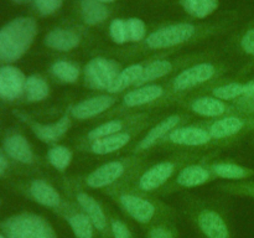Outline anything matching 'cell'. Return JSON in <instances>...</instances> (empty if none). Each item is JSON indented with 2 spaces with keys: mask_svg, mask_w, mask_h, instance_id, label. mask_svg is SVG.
I'll use <instances>...</instances> for the list:
<instances>
[{
  "mask_svg": "<svg viewBox=\"0 0 254 238\" xmlns=\"http://www.w3.org/2000/svg\"><path fill=\"white\" fill-rule=\"evenodd\" d=\"M77 202L79 203V206L83 208V212L92 221L94 230L97 232L107 233L108 230H111V228H108V220H107V216L104 213L103 208L101 207V205L92 196L84 192L78 193L77 195Z\"/></svg>",
  "mask_w": 254,
  "mask_h": 238,
  "instance_id": "cell-11",
  "label": "cell"
},
{
  "mask_svg": "<svg viewBox=\"0 0 254 238\" xmlns=\"http://www.w3.org/2000/svg\"><path fill=\"white\" fill-rule=\"evenodd\" d=\"M66 218L76 238H93L94 226L86 213L72 212Z\"/></svg>",
  "mask_w": 254,
  "mask_h": 238,
  "instance_id": "cell-24",
  "label": "cell"
},
{
  "mask_svg": "<svg viewBox=\"0 0 254 238\" xmlns=\"http://www.w3.org/2000/svg\"><path fill=\"white\" fill-rule=\"evenodd\" d=\"M208 178H210V173L205 168L198 165H191L180 171L176 181L179 185L184 186V187H195V186L205 183Z\"/></svg>",
  "mask_w": 254,
  "mask_h": 238,
  "instance_id": "cell-23",
  "label": "cell"
},
{
  "mask_svg": "<svg viewBox=\"0 0 254 238\" xmlns=\"http://www.w3.org/2000/svg\"><path fill=\"white\" fill-rule=\"evenodd\" d=\"M195 34V26L191 24H176L153 32L146 39V45L151 49H165L176 46L190 40Z\"/></svg>",
  "mask_w": 254,
  "mask_h": 238,
  "instance_id": "cell-3",
  "label": "cell"
},
{
  "mask_svg": "<svg viewBox=\"0 0 254 238\" xmlns=\"http://www.w3.org/2000/svg\"><path fill=\"white\" fill-rule=\"evenodd\" d=\"M127 34H128V41H140L145 36V24L140 19L131 17L127 20Z\"/></svg>",
  "mask_w": 254,
  "mask_h": 238,
  "instance_id": "cell-35",
  "label": "cell"
},
{
  "mask_svg": "<svg viewBox=\"0 0 254 238\" xmlns=\"http://www.w3.org/2000/svg\"><path fill=\"white\" fill-rule=\"evenodd\" d=\"M212 169L217 176L222 178H230V180H242V178H250L254 174V171L251 169L231 163L216 164Z\"/></svg>",
  "mask_w": 254,
  "mask_h": 238,
  "instance_id": "cell-27",
  "label": "cell"
},
{
  "mask_svg": "<svg viewBox=\"0 0 254 238\" xmlns=\"http://www.w3.org/2000/svg\"><path fill=\"white\" fill-rule=\"evenodd\" d=\"M4 149L10 158L20 163L29 164L32 161V150L26 139L19 134H14L5 139Z\"/></svg>",
  "mask_w": 254,
  "mask_h": 238,
  "instance_id": "cell-17",
  "label": "cell"
},
{
  "mask_svg": "<svg viewBox=\"0 0 254 238\" xmlns=\"http://www.w3.org/2000/svg\"><path fill=\"white\" fill-rule=\"evenodd\" d=\"M163 88L156 84H149L129 92L124 97V104L128 107H138L150 103L163 96Z\"/></svg>",
  "mask_w": 254,
  "mask_h": 238,
  "instance_id": "cell-18",
  "label": "cell"
},
{
  "mask_svg": "<svg viewBox=\"0 0 254 238\" xmlns=\"http://www.w3.org/2000/svg\"><path fill=\"white\" fill-rule=\"evenodd\" d=\"M62 2L64 0H35V6L40 14L50 15L56 11Z\"/></svg>",
  "mask_w": 254,
  "mask_h": 238,
  "instance_id": "cell-37",
  "label": "cell"
},
{
  "mask_svg": "<svg viewBox=\"0 0 254 238\" xmlns=\"http://www.w3.org/2000/svg\"><path fill=\"white\" fill-rule=\"evenodd\" d=\"M69 126L68 117H64L54 124H34L32 130L42 141H55L64 135Z\"/></svg>",
  "mask_w": 254,
  "mask_h": 238,
  "instance_id": "cell-19",
  "label": "cell"
},
{
  "mask_svg": "<svg viewBox=\"0 0 254 238\" xmlns=\"http://www.w3.org/2000/svg\"><path fill=\"white\" fill-rule=\"evenodd\" d=\"M240 192L243 193V195H247V196H251V197H254V182L246 183V185L241 186Z\"/></svg>",
  "mask_w": 254,
  "mask_h": 238,
  "instance_id": "cell-43",
  "label": "cell"
},
{
  "mask_svg": "<svg viewBox=\"0 0 254 238\" xmlns=\"http://www.w3.org/2000/svg\"><path fill=\"white\" fill-rule=\"evenodd\" d=\"M189 14L195 17H206L212 14L218 5V0H181Z\"/></svg>",
  "mask_w": 254,
  "mask_h": 238,
  "instance_id": "cell-29",
  "label": "cell"
},
{
  "mask_svg": "<svg viewBox=\"0 0 254 238\" xmlns=\"http://www.w3.org/2000/svg\"><path fill=\"white\" fill-rule=\"evenodd\" d=\"M98 1H101V2H112V1H114V0H98Z\"/></svg>",
  "mask_w": 254,
  "mask_h": 238,
  "instance_id": "cell-45",
  "label": "cell"
},
{
  "mask_svg": "<svg viewBox=\"0 0 254 238\" xmlns=\"http://www.w3.org/2000/svg\"><path fill=\"white\" fill-rule=\"evenodd\" d=\"M124 165L121 161H111L91 173L87 178V185L93 188L104 187L118 180L124 173Z\"/></svg>",
  "mask_w": 254,
  "mask_h": 238,
  "instance_id": "cell-9",
  "label": "cell"
},
{
  "mask_svg": "<svg viewBox=\"0 0 254 238\" xmlns=\"http://www.w3.org/2000/svg\"><path fill=\"white\" fill-rule=\"evenodd\" d=\"M25 93L30 102H39L49 96V84L39 76H30L25 82Z\"/></svg>",
  "mask_w": 254,
  "mask_h": 238,
  "instance_id": "cell-28",
  "label": "cell"
},
{
  "mask_svg": "<svg viewBox=\"0 0 254 238\" xmlns=\"http://www.w3.org/2000/svg\"><path fill=\"white\" fill-rule=\"evenodd\" d=\"M148 238H175V236L165 226H155L149 231Z\"/></svg>",
  "mask_w": 254,
  "mask_h": 238,
  "instance_id": "cell-40",
  "label": "cell"
},
{
  "mask_svg": "<svg viewBox=\"0 0 254 238\" xmlns=\"http://www.w3.org/2000/svg\"><path fill=\"white\" fill-rule=\"evenodd\" d=\"M197 226L207 238H231L225 218L213 210H203L197 215Z\"/></svg>",
  "mask_w": 254,
  "mask_h": 238,
  "instance_id": "cell-8",
  "label": "cell"
},
{
  "mask_svg": "<svg viewBox=\"0 0 254 238\" xmlns=\"http://www.w3.org/2000/svg\"><path fill=\"white\" fill-rule=\"evenodd\" d=\"M143 71L144 68L140 66V64H131V66L127 67L126 69L119 72L117 78L114 79L112 86L109 87L107 91L111 92V93H118V92H122L126 88H128V87L131 86V84L138 83Z\"/></svg>",
  "mask_w": 254,
  "mask_h": 238,
  "instance_id": "cell-22",
  "label": "cell"
},
{
  "mask_svg": "<svg viewBox=\"0 0 254 238\" xmlns=\"http://www.w3.org/2000/svg\"><path fill=\"white\" fill-rule=\"evenodd\" d=\"M45 44L57 51H69L78 46L79 36L71 30L56 29L46 35Z\"/></svg>",
  "mask_w": 254,
  "mask_h": 238,
  "instance_id": "cell-15",
  "label": "cell"
},
{
  "mask_svg": "<svg viewBox=\"0 0 254 238\" xmlns=\"http://www.w3.org/2000/svg\"><path fill=\"white\" fill-rule=\"evenodd\" d=\"M169 139L178 145L197 146L207 144L211 135L205 129L197 128V126H183V128L171 130V133L169 134Z\"/></svg>",
  "mask_w": 254,
  "mask_h": 238,
  "instance_id": "cell-13",
  "label": "cell"
},
{
  "mask_svg": "<svg viewBox=\"0 0 254 238\" xmlns=\"http://www.w3.org/2000/svg\"><path fill=\"white\" fill-rule=\"evenodd\" d=\"M216 69L210 63H200L181 72L174 81L176 91H186L212 78Z\"/></svg>",
  "mask_w": 254,
  "mask_h": 238,
  "instance_id": "cell-7",
  "label": "cell"
},
{
  "mask_svg": "<svg viewBox=\"0 0 254 238\" xmlns=\"http://www.w3.org/2000/svg\"><path fill=\"white\" fill-rule=\"evenodd\" d=\"M84 73L89 86L98 89H108L119 74L116 62L103 57L91 60L87 63Z\"/></svg>",
  "mask_w": 254,
  "mask_h": 238,
  "instance_id": "cell-4",
  "label": "cell"
},
{
  "mask_svg": "<svg viewBox=\"0 0 254 238\" xmlns=\"http://www.w3.org/2000/svg\"><path fill=\"white\" fill-rule=\"evenodd\" d=\"M174 170H175V165L170 161L156 164L143 174L139 180V187L144 191L156 190L168 181V178L173 175Z\"/></svg>",
  "mask_w": 254,
  "mask_h": 238,
  "instance_id": "cell-10",
  "label": "cell"
},
{
  "mask_svg": "<svg viewBox=\"0 0 254 238\" xmlns=\"http://www.w3.org/2000/svg\"><path fill=\"white\" fill-rule=\"evenodd\" d=\"M0 238H5V237H4V236H2V235H0Z\"/></svg>",
  "mask_w": 254,
  "mask_h": 238,
  "instance_id": "cell-47",
  "label": "cell"
},
{
  "mask_svg": "<svg viewBox=\"0 0 254 238\" xmlns=\"http://www.w3.org/2000/svg\"><path fill=\"white\" fill-rule=\"evenodd\" d=\"M119 203L133 220L143 225L150 223L156 216L155 205L136 195L124 193L119 197Z\"/></svg>",
  "mask_w": 254,
  "mask_h": 238,
  "instance_id": "cell-5",
  "label": "cell"
},
{
  "mask_svg": "<svg viewBox=\"0 0 254 238\" xmlns=\"http://www.w3.org/2000/svg\"><path fill=\"white\" fill-rule=\"evenodd\" d=\"M247 126V121L238 117H226L215 121L210 128V135L215 139H225L237 135Z\"/></svg>",
  "mask_w": 254,
  "mask_h": 238,
  "instance_id": "cell-16",
  "label": "cell"
},
{
  "mask_svg": "<svg viewBox=\"0 0 254 238\" xmlns=\"http://www.w3.org/2000/svg\"><path fill=\"white\" fill-rule=\"evenodd\" d=\"M180 121V118L178 116H171L168 117L166 119H164L163 121L158 124V125L154 126L143 139L139 143V149H148L150 146H153L156 141L160 138H163L165 134H168L171 129L175 128L178 125V123Z\"/></svg>",
  "mask_w": 254,
  "mask_h": 238,
  "instance_id": "cell-21",
  "label": "cell"
},
{
  "mask_svg": "<svg viewBox=\"0 0 254 238\" xmlns=\"http://www.w3.org/2000/svg\"><path fill=\"white\" fill-rule=\"evenodd\" d=\"M241 46L242 50L248 55L254 56V27L248 30L245 35H243L242 40H241Z\"/></svg>",
  "mask_w": 254,
  "mask_h": 238,
  "instance_id": "cell-39",
  "label": "cell"
},
{
  "mask_svg": "<svg viewBox=\"0 0 254 238\" xmlns=\"http://www.w3.org/2000/svg\"><path fill=\"white\" fill-rule=\"evenodd\" d=\"M191 109L195 113L203 117H218L226 112V106L221 99L212 97L197 98L191 104Z\"/></svg>",
  "mask_w": 254,
  "mask_h": 238,
  "instance_id": "cell-25",
  "label": "cell"
},
{
  "mask_svg": "<svg viewBox=\"0 0 254 238\" xmlns=\"http://www.w3.org/2000/svg\"><path fill=\"white\" fill-rule=\"evenodd\" d=\"M116 99L111 96H98L79 102L72 108L71 113L77 119H87L101 114L113 106Z\"/></svg>",
  "mask_w": 254,
  "mask_h": 238,
  "instance_id": "cell-12",
  "label": "cell"
},
{
  "mask_svg": "<svg viewBox=\"0 0 254 238\" xmlns=\"http://www.w3.org/2000/svg\"><path fill=\"white\" fill-rule=\"evenodd\" d=\"M30 193L37 203L46 207L56 208L61 203L60 193L44 180H35L30 186Z\"/></svg>",
  "mask_w": 254,
  "mask_h": 238,
  "instance_id": "cell-14",
  "label": "cell"
},
{
  "mask_svg": "<svg viewBox=\"0 0 254 238\" xmlns=\"http://www.w3.org/2000/svg\"><path fill=\"white\" fill-rule=\"evenodd\" d=\"M111 232L113 238H133L128 226L121 220H112Z\"/></svg>",
  "mask_w": 254,
  "mask_h": 238,
  "instance_id": "cell-38",
  "label": "cell"
},
{
  "mask_svg": "<svg viewBox=\"0 0 254 238\" xmlns=\"http://www.w3.org/2000/svg\"><path fill=\"white\" fill-rule=\"evenodd\" d=\"M52 72L57 78L62 79L64 82H76L79 76V69L76 64L71 63L68 61H57L52 64Z\"/></svg>",
  "mask_w": 254,
  "mask_h": 238,
  "instance_id": "cell-31",
  "label": "cell"
},
{
  "mask_svg": "<svg viewBox=\"0 0 254 238\" xmlns=\"http://www.w3.org/2000/svg\"><path fill=\"white\" fill-rule=\"evenodd\" d=\"M216 98L223 99V101H231V99H237L243 96V84L238 82L225 84V86L217 87L213 91Z\"/></svg>",
  "mask_w": 254,
  "mask_h": 238,
  "instance_id": "cell-33",
  "label": "cell"
},
{
  "mask_svg": "<svg viewBox=\"0 0 254 238\" xmlns=\"http://www.w3.org/2000/svg\"><path fill=\"white\" fill-rule=\"evenodd\" d=\"M129 140H130V135L128 133L112 134L106 138L94 140V143L92 144V151L99 154V155L113 153V151H117L126 146Z\"/></svg>",
  "mask_w": 254,
  "mask_h": 238,
  "instance_id": "cell-20",
  "label": "cell"
},
{
  "mask_svg": "<svg viewBox=\"0 0 254 238\" xmlns=\"http://www.w3.org/2000/svg\"><path fill=\"white\" fill-rule=\"evenodd\" d=\"M122 129V123L119 120H111L107 123L102 124V125L97 126L93 130L89 131L88 136L92 140H98V139L106 138V136L112 135V134L118 133Z\"/></svg>",
  "mask_w": 254,
  "mask_h": 238,
  "instance_id": "cell-34",
  "label": "cell"
},
{
  "mask_svg": "<svg viewBox=\"0 0 254 238\" xmlns=\"http://www.w3.org/2000/svg\"><path fill=\"white\" fill-rule=\"evenodd\" d=\"M82 15L87 24L96 25L108 16V10L98 0H83L82 1Z\"/></svg>",
  "mask_w": 254,
  "mask_h": 238,
  "instance_id": "cell-26",
  "label": "cell"
},
{
  "mask_svg": "<svg viewBox=\"0 0 254 238\" xmlns=\"http://www.w3.org/2000/svg\"><path fill=\"white\" fill-rule=\"evenodd\" d=\"M243 96L254 99V79H251L243 84Z\"/></svg>",
  "mask_w": 254,
  "mask_h": 238,
  "instance_id": "cell-42",
  "label": "cell"
},
{
  "mask_svg": "<svg viewBox=\"0 0 254 238\" xmlns=\"http://www.w3.org/2000/svg\"><path fill=\"white\" fill-rule=\"evenodd\" d=\"M170 71H171V63L169 61H164V60L154 61L144 68L140 79H139L136 84H144V83H148V82L150 81H155V79L168 74Z\"/></svg>",
  "mask_w": 254,
  "mask_h": 238,
  "instance_id": "cell-30",
  "label": "cell"
},
{
  "mask_svg": "<svg viewBox=\"0 0 254 238\" xmlns=\"http://www.w3.org/2000/svg\"><path fill=\"white\" fill-rule=\"evenodd\" d=\"M6 169H7V160L5 159L4 155L0 154V176L6 171Z\"/></svg>",
  "mask_w": 254,
  "mask_h": 238,
  "instance_id": "cell-44",
  "label": "cell"
},
{
  "mask_svg": "<svg viewBox=\"0 0 254 238\" xmlns=\"http://www.w3.org/2000/svg\"><path fill=\"white\" fill-rule=\"evenodd\" d=\"M14 1H17V2H22V1H26V0H14Z\"/></svg>",
  "mask_w": 254,
  "mask_h": 238,
  "instance_id": "cell-46",
  "label": "cell"
},
{
  "mask_svg": "<svg viewBox=\"0 0 254 238\" xmlns=\"http://www.w3.org/2000/svg\"><path fill=\"white\" fill-rule=\"evenodd\" d=\"M5 231L7 238H56L50 223L32 213L11 217L7 221Z\"/></svg>",
  "mask_w": 254,
  "mask_h": 238,
  "instance_id": "cell-2",
  "label": "cell"
},
{
  "mask_svg": "<svg viewBox=\"0 0 254 238\" xmlns=\"http://www.w3.org/2000/svg\"><path fill=\"white\" fill-rule=\"evenodd\" d=\"M240 101V107L242 111L247 112V113H254V99L248 98V97L242 96L238 98Z\"/></svg>",
  "mask_w": 254,
  "mask_h": 238,
  "instance_id": "cell-41",
  "label": "cell"
},
{
  "mask_svg": "<svg viewBox=\"0 0 254 238\" xmlns=\"http://www.w3.org/2000/svg\"><path fill=\"white\" fill-rule=\"evenodd\" d=\"M111 36L117 44H123L128 41V34H127V22L122 19H116L112 21L109 26Z\"/></svg>",
  "mask_w": 254,
  "mask_h": 238,
  "instance_id": "cell-36",
  "label": "cell"
},
{
  "mask_svg": "<svg viewBox=\"0 0 254 238\" xmlns=\"http://www.w3.org/2000/svg\"><path fill=\"white\" fill-rule=\"evenodd\" d=\"M24 73L12 66L0 67V98L5 101L16 99L25 91Z\"/></svg>",
  "mask_w": 254,
  "mask_h": 238,
  "instance_id": "cell-6",
  "label": "cell"
},
{
  "mask_svg": "<svg viewBox=\"0 0 254 238\" xmlns=\"http://www.w3.org/2000/svg\"><path fill=\"white\" fill-rule=\"evenodd\" d=\"M37 32L36 21L21 16L0 29V62L10 63L19 60L29 50Z\"/></svg>",
  "mask_w": 254,
  "mask_h": 238,
  "instance_id": "cell-1",
  "label": "cell"
},
{
  "mask_svg": "<svg viewBox=\"0 0 254 238\" xmlns=\"http://www.w3.org/2000/svg\"><path fill=\"white\" fill-rule=\"evenodd\" d=\"M49 156V161L51 163L52 166L57 169V170H64L67 166L71 164L72 160V153L68 148L66 146H55L47 154Z\"/></svg>",
  "mask_w": 254,
  "mask_h": 238,
  "instance_id": "cell-32",
  "label": "cell"
}]
</instances>
